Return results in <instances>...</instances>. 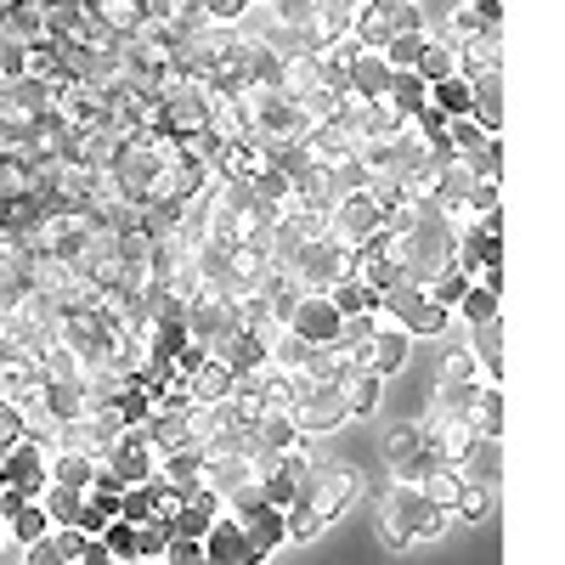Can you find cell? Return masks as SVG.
Returning a JSON list of instances; mask_svg holds the SVG:
<instances>
[{"label":"cell","mask_w":565,"mask_h":565,"mask_svg":"<svg viewBox=\"0 0 565 565\" xmlns=\"http://www.w3.org/2000/svg\"><path fill=\"white\" fill-rule=\"evenodd\" d=\"M463 164H469V175H476V181H498V175H503V141L492 136L487 148H481V153H469Z\"/></svg>","instance_id":"obj_42"},{"label":"cell","mask_w":565,"mask_h":565,"mask_svg":"<svg viewBox=\"0 0 565 565\" xmlns=\"http://www.w3.org/2000/svg\"><path fill=\"white\" fill-rule=\"evenodd\" d=\"M232 322H238V317H232L226 295H221V289H204V282H199V289H193V300H186V334H193V340L210 351V345L226 334Z\"/></svg>","instance_id":"obj_13"},{"label":"cell","mask_w":565,"mask_h":565,"mask_svg":"<svg viewBox=\"0 0 565 565\" xmlns=\"http://www.w3.org/2000/svg\"><path fill=\"white\" fill-rule=\"evenodd\" d=\"M407 7H413V18H418L424 34H436V29L458 12V0H407Z\"/></svg>","instance_id":"obj_43"},{"label":"cell","mask_w":565,"mask_h":565,"mask_svg":"<svg viewBox=\"0 0 565 565\" xmlns=\"http://www.w3.org/2000/svg\"><path fill=\"white\" fill-rule=\"evenodd\" d=\"M356 266V249H345L340 238H328V232H317V238L295 255V266H289V277L300 282L306 295H328L334 282L345 277Z\"/></svg>","instance_id":"obj_5"},{"label":"cell","mask_w":565,"mask_h":565,"mask_svg":"<svg viewBox=\"0 0 565 565\" xmlns=\"http://www.w3.org/2000/svg\"><path fill=\"white\" fill-rule=\"evenodd\" d=\"M380 317L396 322L407 340H441L452 328V311L436 306L430 295H424V282H413V277H391L385 282L380 289Z\"/></svg>","instance_id":"obj_2"},{"label":"cell","mask_w":565,"mask_h":565,"mask_svg":"<svg viewBox=\"0 0 565 565\" xmlns=\"http://www.w3.org/2000/svg\"><path fill=\"white\" fill-rule=\"evenodd\" d=\"M164 543H170V521H159V514L136 526V559H159V548H164Z\"/></svg>","instance_id":"obj_41"},{"label":"cell","mask_w":565,"mask_h":565,"mask_svg":"<svg viewBox=\"0 0 565 565\" xmlns=\"http://www.w3.org/2000/svg\"><path fill=\"white\" fill-rule=\"evenodd\" d=\"M385 85H391L385 52H380V45H356V52H351V90H356V97H367V103H380Z\"/></svg>","instance_id":"obj_19"},{"label":"cell","mask_w":565,"mask_h":565,"mask_svg":"<svg viewBox=\"0 0 565 565\" xmlns=\"http://www.w3.org/2000/svg\"><path fill=\"white\" fill-rule=\"evenodd\" d=\"M12 441H23V413L12 402H0V452H7Z\"/></svg>","instance_id":"obj_47"},{"label":"cell","mask_w":565,"mask_h":565,"mask_svg":"<svg viewBox=\"0 0 565 565\" xmlns=\"http://www.w3.org/2000/svg\"><path fill=\"white\" fill-rule=\"evenodd\" d=\"M23 565H68V559H63V548L52 543V532H45V537L23 543Z\"/></svg>","instance_id":"obj_46"},{"label":"cell","mask_w":565,"mask_h":565,"mask_svg":"<svg viewBox=\"0 0 565 565\" xmlns=\"http://www.w3.org/2000/svg\"><path fill=\"white\" fill-rule=\"evenodd\" d=\"M328 300H334L340 317H351V311H380V289H373V282H362L356 271H345L334 289H328Z\"/></svg>","instance_id":"obj_28"},{"label":"cell","mask_w":565,"mask_h":565,"mask_svg":"<svg viewBox=\"0 0 565 565\" xmlns=\"http://www.w3.org/2000/svg\"><path fill=\"white\" fill-rule=\"evenodd\" d=\"M181 391H186V402H193V407H210V402H221V396L232 391V367L215 362V356H204V362L181 380Z\"/></svg>","instance_id":"obj_21"},{"label":"cell","mask_w":565,"mask_h":565,"mask_svg":"<svg viewBox=\"0 0 565 565\" xmlns=\"http://www.w3.org/2000/svg\"><path fill=\"white\" fill-rule=\"evenodd\" d=\"M380 52H385V63H391V68H413V63H418V52H424V29H396V34L380 45Z\"/></svg>","instance_id":"obj_35"},{"label":"cell","mask_w":565,"mask_h":565,"mask_svg":"<svg viewBox=\"0 0 565 565\" xmlns=\"http://www.w3.org/2000/svg\"><path fill=\"white\" fill-rule=\"evenodd\" d=\"M97 463L108 469V476H114L119 487H136V481H153V463H159V458H153V447L141 441L136 430H125L119 441H108V447H103V458H97Z\"/></svg>","instance_id":"obj_10"},{"label":"cell","mask_w":565,"mask_h":565,"mask_svg":"<svg viewBox=\"0 0 565 565\" xmlns=\"http://www.w3.org/2000/svg\"><path fill=\"white\" fill-rule=\"evenodd\" d=\"M148 18L153 23H186V18H199V0H148Z\"/></svg>","instance_id":"obj_45"},{"label":"cell","mask_w":565,"mask_h":565,"mask_svg":"<svg viewBox=\"0 0 565 565\" xmlns=\"http://www.w3.org/2000/svg\"><path fill=\"white\" fill-rule=\"evenodd\" d=\"M469 402H476V380H463V385H441L430 396V413H447V418H469Z\"/></svg>","instance_id":"obj_37"},{"label":"cell","mask_w":565,"mask_h":565,"mask_svg":"<svg viewBox=\"0 0 565 565\" xmlns=\"http://www.w3.org/2000/svg\"><path fill=\"white\" fill-rule=\"evenodd\" d=\"M136 565H159V559H136Z\"/></svg>","instance_id":"obj_50"},{"label":"cell","mask_w":565,"mask_h":565,"mask_svg":"<svg viewBox=\"0 0 565 565\" xmlns=\"http://www.w3.org/2000/svg\"><path fill=\"white\" fill-rule=\"evenodd\" d=\"M45 487V447L40 441H12L0 452V492H18V498H40Z\"/></svg>","instance_id":"obj_8"},{"label":"cell","mask_w":565,"mask_h":565,"mask_svg":"<svg viewBox=\"0 0 565 565\" xmlns=\"http://www.w3.org/2000/svg\"><path fill=\"white\" fill-rule=\"evenodd\" d=\"M469 430L503 441V391L498 385H476V402H469Z\"/></svg>","instance_id":"obj_27"},{"label":"cell","mask_w":565,"mask_h":565,"mask_svg":"<svg viewBox=\"0 0 565 565\" xmlns=\"http://www.w3.org/2000/svg\"><path fill=\"white\" fill-rule=\"evenodd\" d=\"M249 430H255L271 452H295V447H306V430L295 424V413H289V407H271V402L249 418Z\"/></svg>","instance_id":"obj_17"},{"label":"cell","mask_w":565,"mask_h":565,"mask_svg":"<svg viewBox=\"0 0 565 565\" xmlns=\"http://www.w3.org/2000/svg\"><path fill=\"white\" fill-rule=\"evenodd\" d=\"M159 565H210V559H204V537H181V532H170V543L159 548Z\"/></svg>","instance_id":"obj_39"},{"label":"cell","mask_w":565,"mask_h":565,"mask_svg":"<svg viewBox=\"0 0 565 565\" xmlns=\"http://www.w3.org/2000/svg\"><path fill=\"white\" fill-rule=\"evenodd\" d=\"M380 103H385V108H391V114L407 125L424 103H430V85H424L413 68H391V85H385V97H380Z\"/></svg>","instance_id":"obj_22"},{"label":"cell","mask_w":565,"mask_h":565,"mask_svg":"<svg viewBox=\"0 0 565 565\" xmlns=\"http://www.w3.org/2000/svg\"><path fill=\"white\" fill-rule=\"evenodd\" d=\"M244 108H249V130L266 141V148H282V141H300L311 130V114L300 108V97L277 85H255L244 90Z\"/></svg>","instance_id":"obj_3"},{"label":"cell","mask_w":565,"mask_h":565,"mask_svg":"<svg viewBox=\"0 0 565 565\" xmlns=\"http://www.w3.org/2000/svg\"><path fill=\"white\" fill-rule=\"evenodd\" d=\"M469 85H476V103H469V114H476V119L498 136V130H503V68H498V74H476Z\"/></svg>","instance_id":"obj_26"},{"label":"cell","mask_w":565,"mask_h":565,"mask_svg":"<svg viewBox=\"0 0 565 565\" xmlns=\"http://www.w3.org/2000/svg\"><path fill=\"white\" fill-rule=\"evenodd\" d=\"M0 543H7V526H0Z\"/></svg>","instance_id":"obj_51"},{"label":"cell","mask_w":565,"mask_h":565,"mask_svg":"<svg viewBox=\"0 0 565 565\" xmlns=\"http://www.w3.org/2000/svg\"><path fill=\"white\" fill-rule=\"evenodd\" d=\"M340 396H345L351 418H362V413L380 407V380H373V373H362V367H351V373H340Z\"/></svg>","instance_id":"obj_30"},{"label":"cell","mask_w":565,"mask_h":565,"mask_svg":"<svg viewBox=\"0 0 565 565\" xmlns=\"http://www.w3.org/2000/svg\"><path fill=\"white\" fill-rule=\"evenodd\" d=\"M447 141H452L458 159H469V153H481L487 141H492V130H487L476 114H447Z\"/></svg>","instance_id":"obj_29"},{"label":"cell","mask_w":565,"mask_h":565,"mask_svg":"<svg viewBox=\"0 0 565 565\" xmlns=\"http://www.w3.org/2000/svg\"><path fill=\"white\" fill-rule=\"evenodd\" d=\"M45 413H52L57 424H74L85 413V385H79V373H63V380H45L40 396H34Z\"/></svg>","instance_id":"obj_20"},{"label":"cell","mask_w":565,"mask_h":565,"mask_svg":"<svg viewBox=\"0 0 565 565\" xmlns=\"http://www.w3.org/2000/svg\"><path fill=\"white\" fill-rule=\"evenodd\" d=\"M210 356L226 362L232 373H255V367L266 362V334H255V328H238V322H232L226 334L210 345Z\"/></svg>","instance_id":"obj_15"},{"label":"cell","mask_w":565,"mask_h":565,"mask_svg":"<svg viewBox=\"0 0 565 565\" xmlns=\"http://www.w3.org/2000/svg\"><path fill=\"white\" fill-rule=\"evenodd\" d=\"M463 289H469V271H463L458 260H452V266H441V271H436L430 282H424V295H430L436 306H447V311H452V306L463 300Z\"/></svg>","instance_id":"obj_33"},{"label":"cell","mask_w":565,"mask_h":565,"mask_svg":"<svg viewBox=\"0 0 565 565\" xmlns=\"http://www.w3.org/2000/svg\"><path fill=\"white\" fill-rule=\"evenodd\" d=\"M345 418H351V407L340 396V380H311V391L295 402V424L306 436H328V430H340Z\"/></svg>","instance_id":"obj_7"},{"label":"cell","mask_w":565,"mask_h":565,"mask_svg":"<svg viewBox=\"0 0 565 565\" xmlns=\"http://www.w3.org/2000/svg\"><path fill=\"white\" fill-rule=\"evenodd\" d=\"M204 559L210 565H260V554H255V543L244 537V526L232 521V514L221 509L215 521L204 526Z\"/></svg>","instance_id":"obj_14"},{"label":"cell","mask_w":565,"mask_h":565,"mask_svg":"<svg viewBox=\"0 0 565 565\" xmlns=\"http://www.w3.org/2000/svg\"><path fill=\"white\" fill-rule=\"evenodd\" d=\"M441 526H447V509H436L413 481H391L380 492V503H373V532L391 548L430 543V537H441Z\"/></svg>","instance_id":"obj_1"},{"label":"cell","mask_w":565,"mask_h":565,"mask_svg":"<svg viewBox=\"0 0 565 565\" xmlns=\"http://www.w3.org/2000/svg\"><path fill=\"white\" fill-rule=\"evenodd\" d=\"M463 380H476V356H469V345H452L441 356V385H463Z\"/></svg>","instance_id":"obj_44"},{"label":"cell","mask_w":565,"mask_h":565,"mask_svg":"<svg viewBox=\"0 0 565 565\" xmlns=\"http://www.w3.org/2000/svg\"><path fill=\"white\" fill-rule=\"evenodd\" d=\"M362 373H373V380H385V373H396L402 362H407V334H402V328L396 322H385L380 317V328H373V334L356 345V356H351Z\"/></svg>","instance_id":"obj_12"},{"label":"cell","mask_w":565,"mask_h":565,"mask_svg":"<svg viewBox=\"0 0 565 565\" xmlns=\"http://www.w3.org/2000/svg\"><path fill=\"white\" fill-rule=\"evenodd\" d=\"M249 7H255V0H249Z\"/></svg>","instance_id":"obj_52"},{"label":"cell","mask_w":565,"mask_h":565,"mask_svg":"<svg viewBox=\"0 0 565 565\" xmlns=\"http://www.w3.org/2000/svg\"><path fill=\"white\" fill-rule=\"evenodd\" d=\"M282 532H289L295 543H306V537H317V532H322V514H317L311 503H300V498H295L289 509H282Z\"/></svg>","instance_id":"obj_38"},{"label":"cell","mask_w":565,"mask_h":565,"mask_svg":"<svg viewBox=\"0 0 565 565\" xmlns=\"http://www.w3.org/2000/svg\"><path fill=\"white\" fill-rule=\"evenodd\" d=\"M385 204L380 199H373L367 193V186H351V193H340L334 204H328V238H340L345 249H362L367 238H380V232H385Z\"/></svg>","instance_id":"obj_4"},{"label":"cell","mask_w":565,"mask_h":565,"mask_svg":"<svg viewBox=\"0 0 565 565\" xmlns=\"http://www.w3.org/2000/svg\"><path fill=\"white\" fill-rule=\"evenodd\" d=\"M90 476H97V458H90L85 447H52V452H45V481H57V487H85Z\"/></svg>","instance_id":"obj_24"},{"label":"cell","mask_w":565,"mask_h":565,"mask_svg":"<svg viewBox=\"0 0 565 565\" xmlns=\"http://www.w3.org/2000/svg\"><path fill=\"white\" fill-rule=\"evenodd\" d=\"M413 487H418L424 498H430L436 509H447V514H452V503H458V487H463V476H458V469H452V463H436V469H430V476H418Z\"/></svg>","instance_id":"obj_31"},{"label":"cell","mask_w":565,"mask_h":565,"mask_svg":"<svg viewBox=\"0 0 565 565\" xmlns=\"http://www.w3.org/2000/svg\"><path fill=\"white\" fill-rule=\"evenodd\" d=\"M68 565H119V559H114V554H108V548H103L97 537H90V543H85V548H79V554H74Z\"/></svg>","instance_id":"obj_49"},{"label":"cell","mask_w":565,"mask_h":565,"mask_svg":"<svg viewBox=\"0 0 565 565\" xmlns=\"http://www.w3.org/2000/svg\"><path fill=\"white\" fill-rule=\"evenodd\" d=\"M413 74H418L424 85H436V79L458 74V45H452V40H441V34H424V52H418Z\"/></svg>","instance_id":"obj_25"},{"label":"cell","mask_w":565,"mask_h":565,"mask_svg":"<svg viewBox=\"0 0 565 565\" xmlns=\"http://www.w3.org/2000/svg\"><path fill=\"white\" fill-rule=\"evenodd\" d=\"M0 526H7V537H18V543H34V537L52 532L40 498H18V492H0Z\"/></svg>","instance_id":"obj_16"},{"label":"cell","mask_w":565,"mask_h":565,"mask_svg":"<svg viewBox=\"0 0 565 565\" xmlns=\"http://www.w3.org/2000/svg\"><path fill=\"white\" fill-rule=\"evenodd\" d=\"M356 498V469L351 463H334V458H311L306 463V481H300V503H311L322 521H334V514Z\"/></svg>","instance_id":"obj_6"},{"label":"cell","mask_w":565,"mask_h":565,"mask_svg":"<svg viewBox=\"0 0 565 565\" xmlns=\"http://www.w3.org/2000/svg\"><path fill=\"white\" fill-rule=\"evenodd\" d=\"M97 543H103V548H108L119 565H136V526H130V521H119V514H114V521L97 532Z\"/></svg>","instance_id":"obj_36"},{"label":"cell","mask_w":565,"mask_h":565,"mask_svg":"<svg viewBox=\"0 0 565 565\" xmlns=\"http://www.w3.org/2000/svg\"><path fill=\"white\" fill-rule=\"evenodd\" d=\"M430 103H436L441 114H469V103H476V85H469L463 74H447V79L430 85Z\"/></svg>","instance_id":"obj_32"},{"label":"cell","mask_w":565,"mask_h":565,"mask_svg":"<svg viewBox=\"0 0 565 565\" xmlns=\"http://www.w3.org/2000/svg\"><path fill=\"white\" fill-rule=\"evenodd\" d=\"M282 328L300 334L306 345H334L340 340V311H334V300H328V295H300Z\"/></svg>","instance_id":"obj_11"},{"label":"cell","mask_w":565,"mask_h":565,"mask_svg":"<svg viewBox=\"0 0 565 565\" xmlns=\"http://www.w3.org/2000/svg\"><path fill=\"white\" fill-rule=\"evenodd\" d=\"M385 458H391L396 481H418V476H430V469L441 463V452L418 436V424H396V430L385 436Z\"/></svg>","instance_id":"obj_9"},{"label":"cell","mask_w":565,"mask_h":565,"mask_svg":"<svg viewBox=\"0 0 565 565\" xmlns=\"http://www.w3.org/2000/svg\"><path fill=\"white\" fill-rule=\"evenodd\" d=\"M452 317H463V322H487V317H498V289H487V282L469 277V289H463V300L452 306Z\"/></svg>","instance_id":"obj_34"},{"label":"cell","mask_w":565,"mask_h":565,"mask_svg":"<svg viewBox=\"0 0 565 565\" xmlns=\"http://www.w3.org/2000/svg\"><path fill=\"white\" fill-rule=\"evenodd\" d=\"M469 356L487 367V380H492V385L503 380V317L469 322Z\"/></svg>","instance_id":"obj_23"},{"label":"cell","mask_w":565,"mask_h":565,"mask_svg":"<svg viewBox=\"0 0 565 565\" xmlns=\"http://www.w3.org/2000/svg\"><path fill=\"white\" fill-rule=\"evenodd\" d=\"M452 509L463 514L469 526H476V521H487V509H492V487H481V481H463V487H458V503H452Z\"/></svg>","instance_id":"obj_40"},{"label":"cell","mask_w":565,"mask_h":565,"mask_svg":"<svg viewBox=\"0 0 565 565\" xmlns=\"http://www.w3.org/2000/svg\"><path fill=\"white\" fill-rule=\"evenodd\" d=\"M244 7H249V0H199V12H204L210 23H238Z\"/></svg>","instance_id":"obj_48"},{"label":"cell","mask_w":565,"mask_h":565,"mask_svg":"<svg viewBox=\"0 0 565 565\" xmlns=\"http://www.w3.org/2000/svg\"><path fill=\"white\" fill-rule=\"evenodd\" d=\"M232 521L244 526V537L255 543V554L266 559V554H277L282 543H289V532H282V509H271V503H255V509H244V514H232Z\"/></svg>","instance_id":"obj_18"}]
</instances>
